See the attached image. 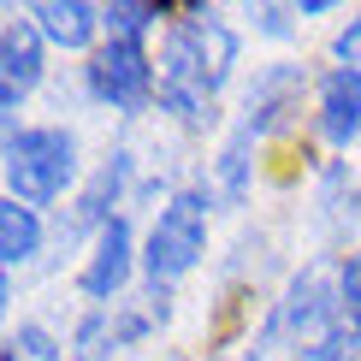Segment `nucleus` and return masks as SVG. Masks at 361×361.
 I'll use <instances>...</instances> for the list:
<instances>
[{
	"label": "nucleus",
	"instance_id": "6",
	"mask_svg": "<svg viewBox=\"0 0 361 361\" xmlns=\"http://www.w3.org/2000/svg\"><path fill=\"white\" fill-rule=\"evenodd\" d=\"M42 83V30L36 18H6V36H0V113L18 125V101Z\"/></svg>",
	"mask_w": 361,
	"mask_h": 361
},
{
	"label": "nucleus",
	"instance_id": "20",
	"mask_svg": "<svg viewBox=\"0 0 361 361\" xmlns=\"http://www.w3.org/2000/svg\"><path fill=\"white\" fill-rule=\"evenodd\" d=\"M0 361H24V355H18V350H6V355H0Z\"/></svg>",
	"mask_w": 361,
	"mask_h": 361
},
{
	"label": "nucleus",
	"instance_id": "16",
	"mask_svg": "<svg viewBox=\"0 0 361 361\" xmlns=\"http://www.w3.org/2000/svg\"><path fill=\"white\" fill-rule=\"evenodd\" d=\"M338 296H343V314H350V343H355V355H361V249L343 261V273H338Z\"/></svg>",
	"mask_w": 361,
	"mask_h": 361
},
{
	"label": "nucleus",
	"instance_id": "7",
	"mask_svg": "<svg viewBox=\"0 0 361 361\" xmlns=\"http://www.w3.org/2000/svg\"><path fill=\"white\" fill-rule=\"evenodd\" d=\"M130 267H137V249H130V219H107L95 231V255H89V267H83V296L89 302H113L118 290L130 284Z\"/></svg>",
	"mask_w": 361,
	"mask_h": 361
},
{
	"label": "nucleus",
	"instance_id": "17",
	"mask_svg": "<svg viewBox=\"0 0 361 361\" xmlns=\"http://www.w3.org/2000/svg\"><path fill=\"white\" fill-rule=\"evenodd\" d=\"M6 350H18L24 361H59L54 332H48V326H36V320H24L18 332H12V338H6Z\"/></svg>",
	"mask_w": 361,
	"mask_h": 361
},
{
	"label": "nucleus",
	"instance_id": "2",
	"mask_svg": "<svg viewBox=\"0 0 361 361\" xmlns=\"http://www.w3.org/2000/svg\"><path fill=\"white\" fill-rule=\"evenodd\" d=\"M78 178V137L59 125H30L6 130V190L12 202L24 207H42V202H59Z\"/></svg>",
	"mask_w": 361,
	"mask_h": 361
},
{
	"label": "nucleus",
	"instance_id": "4",
	"mask_svg": "<svg viewBox=\"0 0 361 361\" xmlns=\"http://www.w3.org/2000/svg\"><path fill=\"white\" fill-rule=\"evenodd\" d=\"M202 255H207V190H178L172 202L160 207L154 231H148V249H142L148 284L184 279Z\"/></svg>",
	"mask_w": 361,
	"mask_h": 361
},
{
	"label": "nucleus",
	"instance_id": "8",
	"mask_svg": "<svg viewBox=\"0 0 361 361\" xmlns=\"http://www.w3.org/2000/svg\"><path fill=\"white\" fill-rule=\"evenodd\" d=\"M296 95H302V66H267L261 78H255L249 101H243V118H237V137H261V130H273L284 113L296 107Z\"/></svg>",
	"mask_w": 361,
	"mask_h": 361
},
{
	"label": "nucleus",
	"instance_id": "5",
	"mask_svg": "<svg viewBox=\"0 0 361 361\" xmlns=\"http://www.w3.org/2000/svg\"><path fill=\"white\" fill-rule=\"evenodd\" d=\"M83 83L101 107H118V113H142L148 95H154V66H148L142 42H107L95 48V59L83 66Z\"/></svg>",
	"mask_w": 361,
	"mask_h": 361
},
{
	"label": "nucleus",
	"instance_id": "15",
	"mask_svg": "<svg viewBox=\"0 0 361 361\" xmlns=\"http://www.w3.org/2000/svg\"><path fill=\"white\" fill-rule=\"evenodd\" d=\"M320 202H326V214H332L338 225H355V219H361V190H355L350 166H326V178H320Z\"/></svg>",
	"mask_w": 361,
	"mask_h": 361
},
{
	"label": "nucleus",
	"instance_id": "18",
	"mask_svg": "<svg viewBox=\"0 0 361 361\" xmlns=\"http://www.w3.org/2000/svg\"><path fill=\"white\" fill-rule=\"evenodd\" d=\"M332 54H338V66H350V71H361V12H355V18L343 24V30H338Z\"/></svg>",
	"mask_w": 361,
	"mask_h": 361
},
{
	"label": "nucleus",
	"instance_id": "1",
	"mask_svg": "<svg viewBox=\"0 0 361 361\" xmlns=\"http://www.w3.org/2000/svg\"><path fill=\"white\" fill-rule=\"evenodd\" d=\"M237 66V30L214 12H190L160 48V107L184 125H214V95Z\"/></svg>",
	"mask_w": 361,
	"mask_h": 361
},
{
	"label": "nucleus",
	"instance_id": "9",
	"mask_svg": "<svg viewBox=\"0 0 361 361\" xmlns=\"http://www.w3.org/2000/svg\"><path fill=\"white\" fill-rule=\"evenodd\" d=\"M320 130H326V142H350L361 137V71L350 66H338V71H326V83H320Z\"/></svg>",
	"mask_w": 361,
	"mask_h": 361
},
{
	"label": "nucleus",
	"instance_id": "19",
	"mask_svg": "<svg viewBox=\"0 0 361 361\" xmlns=\"http://www.w3.org/2000/svg\"><path fill=\"white\" fill-rule=\"evenodd\" d=\"M255 18H261V30H267V36H290V18H296V6H261V12H255Z\"/></svg>",
	"mask_w": 361,
	"mask_h": 361
},
{
	"label": "nucleus",
	"instance_id": "12",
	"mask_svg": "<svg viewBox=\"0 0 361 361\" xmlns=\"http://www.w3.org/2000/svg\"><path fill=\"white\" fill-rule=\"evenodd\" d=\"M36 249H42L36 207H24V202H12V195H6V207H0V261L24 267V261H36Z\"/></svg>",
	"mask_w": 361,
	"mask_h": 361
},
{
	"label": "nucleus",
	"instance_id": "10",
	"mask_svg": "<svg viewBox=\"0 0 361 361\" xmlns=\"http://www.w3.org/2000/svg\"><path fill=\"white\" fill-rule=\"evenodd\" d=\"M36 30H42V42H59V48H89L95 42V30H101V12L95 6H83V0H42L36 12Z\"/></svg>",
	"mask_w": 361,
	"mask_h": 361
},
{
	"label": "nucleus",
	"instance_id": "13",
	"mask_svg": "<svg viewBox=\"0 0 361 361\" xmlns=\"http://www.w3.org/2000/svg\"><path fill=\"white\" fill-rule=\"evenodd\" d=\"M118 350V314L113 308H95L78 320V338H71V361H107Z\"/></svg>",
	"mask_w": 361,
	"mask_h": 361
},
{
	"label": "nucleus",
	"instance_id": "3",
	"mask_svg": "<svg viewBox=\"0 0 361 361\" xmlns=\"http://www.w3.org/2000/svg\"><path fill=\"white\" fill-rule=\"evenodd\" d=\"M338 314H343V296L332 290V267L314 261V267H302V273L290 279L284 302L273 308V320H267V332H261V350L267 343H296V350L326 343L338 332Z\"/></svg>",
	"mask_w": 361,
	"mask_h": 361
},
{
	"label": "nucleus",
	"instance_id": "11",
	"mask_svg": "<svg viewBox=\"0 0 361 361\" xmlns=\"http://www.w3.org/2000/svg\"><path fill=\"white\" fill-rule=\"evenodd\" d=\"M125 184H130V148H118V154H107V166L89 178V190L78 195L71 225H107V207L125 195Z\"/></svg>",
	"mask_w": 361,
	"mask_h": 361
},
{
	"label": "nucleus",
	"instance_id": "14",
	"mask_svg": "<svg viewBox=\"0 0 361 361\" xmlns=\"http://www.w3.org/2000/svg\"><path fill=\"white\" fill-rule=\"evenodd\" d=\"M101 24L113 30V42H142V30L160 24V6L154 0H113V6H101Z\"/></svg>",
	"mask_w": 361,
	"mask_h": 361
}]
</instances>
